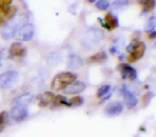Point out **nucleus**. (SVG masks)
<instances>
[{
    "instance_id": "1",
    "label": "nucleus",
    "mask_w": 156,
    "mask_h": 137,
    "mask_svg": "<svg viewBox=\"0 0 156 137\" xmlns=\"http://www.w3.org/2000/svg\"><path fill=\"white\" fill-rule=\"evenodd\" d=\"M29 17L25 13H20L16 15L13 19L9 20L7 24L3 26V29L1 31V36L5 40H9L13 37H15L16 32L19 31L20 27H22L24 24L28 22Z\"/></svg>"
},
{
    "instance_id": "2",
    "label": "nucleus",
    "mask_w": 156,
    "mask_h": 137,
    "mask_svg": "<svg viewBox=\"0 0 156 137\" xmlns=\"http://www.w3.org/2000/svg\"><path fill=\"white\" fill-rule=\"evenodd\" d=\"M77 76L71 72H62L54 77L51 83V88L54 91L63 90L67 86L75 81Z\"/></svg>"
},
{
    "instance_id": "3",
    "label": "nucleus",
    "mask_w": 156,
    "mask_h": 137,
    "mask_svg": "<svg viewBox=\"0 0 156 137\" xmlns=\"http://www.w3.org/2000/svg\"><path fill=\"white\" fill-rule=\"evenodd\" d=\"M20 79V75L17 71L9 70L0 75V88L7 89L14 87Z\"/></svg>"
},
{
    "instance_id": "4",
    "label": "nucleus",
    "mask_w": 156,
    "mask_h": 137,
    "mask_svg": "<svg viewBox=\"0 0 156 137\" xmlns=\"http://www.w3.org/2000/svg\"><path fill=\"white\" fill-rule=\"evenodd\" d=\"M34 33H35L34 26L30 23H26L19 29V31L15 34V38L21 41H28L33 38Z\"/></svg>"
},
{
    "instance_id": "5",
    "label": "nucleus",
    "mask_w": 156,
    "mask_h": 137,
    "mask_svg": "<svg viewBox=\"0 0 156 137\" xmlns=\"http://www.w3.org/2000/svg\"><path fill=\"white\" fill-rule=\"evenodd\" d=\"M118 69L119 70L121 74V78L123 79H129V80H135L137 78V71L134 68L128 64V63H121L118 66Z\"/></svg>"
},
{
    "instance_id": "6",
    "label": "nucleus",
    "mask_w": 156,
    "mask_h": 137,
    "mask_svg": "<svg viewBox=\"0 0 156 137\" xmlns=\"http://www.w3.org/2000/svg\"><path fill=\"white\" fill-rule=\"evenodd\" d=\"M28 115H29V111L26 106H13L10 112V116L12 120L16 122H20L24 121L28 117Z\"/></svg>"
},
{
    "instance_id": "7",
    "label": "nucleus",
    "mask_w": 156,
    "mask_h": 137,
    "mask_svg": "<svg viewBox=\"0 0 156 137\" xmlns=\"http://www.w3.org/2000/svg\"><path fill=\"white\" fill-rule=\"evenodd\" d=\"M145 50H146L145 43L142 41H138L133 51L129 53V56L128 57V61L129 63H134V62L139 61L143 56Z\"/></svg>"
},
{
    "instance_id": "8",
    "label": "nucleus",
    "mask_w": 156,
    "mask_h": 137,
    "mask_svg": "<svg viewBox=\"0 0 156 137\" xmlns=\"http://www.w3.org/2000/svg\"><path fill=\"white\" fill-rule=\"evenodd\" d=\"M124 110V105L120 101H113L107 105L105 109V113L108 116L113 117L121 114Z\"/></svg>"
},
{
    "instance_id": "9",
    "label": "nucleus",
    "mask_w": 156,
    "mask_h": 137,
    "mask_svg": "<svg viewBox=\"0 0 156 137\" xmlns=\"http://www.w3.org/2000/svg\"><path fill=\"white\" fill-rule=\"evenodd\" d=\"M104 32L99 29H90L85 33V40L87 42H98L104 39Z\"/></svg>"
},
{
    "instance_id": "10",
    "label": "nucleus",
    "mask_w": 156,
    "mask_h": 137,
    "mask_svg": "<svg viewBox=\"0 0 156 137\" xmlns=\"http://www.w3.org/2000/svg\"><path fill=\"white\" fill-rule=\"evenodd\" d=\"M87 86L83 81H73V83H71L69 86H67L63 91L65 94L67 95H74V94H79L81 92H83L86 89Z\"/></svg>"
},
{
    "instance_id": "11",
    "label": "nucleus",
    "mask_w": 156,
    "mask_h": 137,
    "mask_svg": "<svg viewBox=\"0 0 156 137\" xmlns=\"http://www.w3.org/2000/svg\"><path fill=\"white\" fill-rule=\"evenodd\" d=\"M121 93L124 97V102L126 107L129 110H131L133 108H135L138 104V99L135 97V95L133 93H131L130 91H129L125 87L121 88Z\"/></svg>"
},
{
    "instance_id": "12",
    "label": "nucleus",
    "mask_w": 156,
    "mask_h": 137,
    "mask_svg": "<svg viewBox=\"0 0 156 137\" xmlns=\"http://www.w3.org/2000/svg\"><path fill=\"white\" fill-rule=\"evenodd\" d=\"M8 53L11 58H21L26 54V48L20 42H14L10 45Z\"/></svg>"
},
{
    "instance_id": "13",
    "label": "nucleus",
    "mask_w": 156,
    "mask_h": 137,
    "mask_svg": "<svg viewBox=\"0 0 156 137\" xmlns=\"http://www.w3.org/2000/svg\"><path fill=\"white\" fill-rule=\"evenodd\" d=\"M101 23V25L107 29L108 31H111L113 29H116L119 27V20L117 19V17H115L114 15H112L111 13H108L106 16H105V19L104 20L99 19L98 20Z\"/></svg>"
},
{
    "instance_id": "14",
    "label": "nucleus",
    "mask_w": 156,
    "mask_h": 137,
    "mask_svg": "<svg viewBox=\"0 0 156 137\" xmlns=\"http://www.w3.org/2000/svg\"><path fill=\"white\" fill-rule=\"evenodd\" d=\"M54 98V95L51 91H46L41 93V95L38 96V105L40 108H45L47 107L50 103H51L52 99Z\"/></svg>"
},
{
    "instance_id": "15",
    "label": "nucleus",
    "mask_w": 156,
    "mask_h": 137,
    "mask_svg": "<svg viewBox=\"0 0 156 137\" xmlns=\"http://www.w3.org/2000/svg\"><path fill=\"white\" fill-rule=\"evenodd\" d=\"M32 99H33V96L30 93H26L14 99L12 101V105L13 106H27L32 101Z\"/></svg>"
},
{
    "instance_id": "16",
    "label": "nucleus",
    "mask_w": 156,
    "mask_h": 137,
    "mask_svg": "<svg viewBox=\"0 0 156 137\" xmlns=\"http://www.w3.org/2000/svg\"><path fill=\"white\" fill-rule=\"evenodd\" d=\"M84 64V62L80 56L76 54H71L67 61V66L71 69H79Z\"/></svg>"
},
{
    "instance_id": "17",
    "label": "nucleus",
    "mask_w": 156,
    "mask_h": 137,
    "mask_svg": "<svg viewBox=\"0 0 156 137\" xmlns=\"http://www.w3.org/2000/svg\"><path fill=\"white\" fill-rule=\"evenodd\" d=\"M62 106H67V107H70L69 105V101L68 99L62 96V95H57L53 98L52 101H51V108H59V107H62Z\"/></svg>"
},
{
    "instance_id": "18",
    "label": "nucleus",
    "mask_w": 156,
    "mask_h": 137,
    "mask_svg": "<svg viewBox=\"0 0 156 137\" xmlns=\"http://www.w3.org/2000/svg\"><path fill=\"white\" fill-rule=\"evenodd\" d=\"M108 59V55L105 52H98L92 56H90L88 59H87V62L88 63H104L106 60Z\"/></svg>"
},
{
    "instance_id": "19",
    "label": "nucleus",
    "mask_w": 156,
    "mask_h": 137,
    "mask_svg": "<svg viewBox=\"0 0 156 137\" xmlns=\"http://www.w3.org/2000/svg\"><path fill=\"white\" fill-rule=\"evenodd\" d=\"M2 13V15L4 16V18L6 20H10L11 19H13L16 15H17V12H18V9L17 7H14V6H9L8 8H6L5 9L1 10L0 11Z\"/></svg>"
},
{
    "instance_id": "20",
    "label": "nucleus",
    "mask_w": 156,
    "mask_h": 137,
    "mask_svg": "<svg viewBox=\"0 0 156 137\" xmlns=\"http://www.w3.org/2000/svg\"><path fill=\"white\" fill-rule=\"evenodd\" d=\"M139 4L145 12L152 10L156 6V0H139Z\"/></svg>"
},
{
    "instance_id": "21",
    "label": "nucleus",
    "mask_w": 156,
    "mask_h": 137,
    "mask_svg": "<svg viewBox=\"0 0 156 137\" xmlns=\"http://www.w3.org/2000/svg\"><path fill=\"white\" fill-rule=\"evenodd\" d=\"M61 62V55L56 52H51L48 54L47 56V63L51 66H54V65H57L59 63Z\"/></svg>"
},
{
    "instance_id": "22",
    "label": "nucleus",
    "mask_w": 156,
    "mask_h": 137,
    "mask_svg": "<svg viewBox=\"0 0 156 137\" xmlns=\"http://www.w3.org/2000/svg\"><path fill=\"white\" fill-rule=\"evenodd\" d=\"M156 27V18L155 17H151L145 23L144 26V31L145 32H151L154 31Z\"/></svg>"
},
{
    "instance_id": "23",
    "label": "nucleus",
    "mask_w": 156,
    "mask_h": 137,
    "mask_svg": "<svg viewBox=\"0 0 156 137\" xmlns=\"http://www.w3.org/2000/svg\"><path fill=\"white\" fill-rule=\"evenodd\" d=\"M9 122V113L6 111L0 112V132H2Z\"/></svg>"
},
{
    "instance_id": "24",
    "label": "nucleus",
    "mask_w": 156,
    "mask_h": 137,
    "mask_svg": "<svg viewBox=\"0 0 156 137\" xmlns=\"http://www.w3.org/2000/svg\"><path fill=\"white\" fill-rule=\"evenodd\" d=\"M68 101H69L70 107H79V106H82L84 104V99L82 97H79V96L73 97Z\"/></svg>"
},
{
    "instance_id": "25",
    "label": "nucleus",
    "mask_w": 156,
    "mask_h": 137,
    "mask_svg": "<svg viewBox=\"0 0 156 137\" xmlns=\"http://www.w3.org/2000/svg\"><path fill=\"white\" fill-rule=\"evenodd\" d=\"M110 91V86L109 85H104L102 87H100L97 92V97L98 99L104 98L105 96H107Z\"/></svg>"
},
{
    "instance_id": "26",
    "label": "nucleus",
    "mask_w": 156,
    "mask_h": 137,
    "mask_svg": "<svg viewBox=\"0 0 156 137\" xmlns=\"http://www.w3.org/2000/svg\"><path fill=\"white\" fill-rule=\"evenodd\" d=\"M128 4H129V0H115L111 5V8L113 9H119L128 6Z\"/></svg>"
},
{
    "instance_id": "27",
    "label": "nucleus",
    "mask_w": 156,
    "mask_h": 137,
    "mask_svg": "<svg viewBox=\"0 0 156 137\" xmlns=\"http://www.w3.org/2000/svg\"><path fill=\"white\" fill-rule=\"evenodd\" d=\"M96 7L99 10H106L109 8V2L108 0H98L96 4Z\"/></svg>"
},
{
    "instance_id": "28",
    "label": "nucleus",
    "mask_w": 156,
    "mask_h": 137,
    "mask_svg": "<svg viewBox=\"0 0 156 137\" xmlns=\"http://www.w3.org/2000/svg\"><path fill=\"white\" fill-rule=\"evenodd\" d=\"M12 3V0H0V11L9 7Z\"/></svg>"
},
{
    "instance_id": "29",
    "label": "nucleus",
    "mask_w": 156,
    "mask_h": 137,
    "mask_svg": "<svg viewBox=\"0 0 156 137\" xmlns=\"http://www.w3.org/2000/svg\"><path fill=\"white\" fill-rule=\"evenodd\" d=\"M137 42H138L137 41H131V43H130V44H129V45L127 47V49H126V50H127V52L130 53V52L133 51V49L135 48V46H136Z\"/></svg>"
},
{
    "instance_id": "30",
    "label": "nucleus",
    "mask_w": 156,
    "mask_h": 137,
    "mask_svg": "<svg viewBox=\"0 0 156 137\" xmlns=\"http://www.w3.org/2000/svg\"><path fill=\"white\" fill-rule=\"evenodd\" d=\"M148 38H149L150 40H154V39H156V31H151V32L149 33V35H148Z\"/></svg>"
},
{
    "instance_id": "31",
    "label": "nucleus",
    "mask_w": 156,
    "mask_h": 137,
    "mask_svg": "<svg viewBox=\"0 0 156 137\" xmlns=\"http://www.w3.org/2000/svg\"><path fill=\"white\" fill-rule=\"evenodd\" d=\"M5 21H6V19L4 18L2 13L0 12V27H2V26L5 25Z\"/></svg>"
},
{
    "instance_id": "32",
    "label": "nucleus",
    "mask_w": 156,
    "mask_h": 137,
    "mask_svg": "<svg viewBox=\"0 0 156 137\" xmlns=\"http://www.w3.org/2000/svg\"><path fill=\"white\" fill-rule=\"evenodd\" d=\"M116 52H117V48H116V47L110 48V52H111V53H115Z\"/></svg>"
},
{
    "instance_id": "33",
    "label": "nucleus",
    "mask_w": 156,
    "mask_h": 137,
    "mask_svg": "<svg viewBox=\"0 0 156 137\" xmlns=\"http://www.w3.org/2000/svg\"><path fill=\"white\" fill-rule=\"evenodd\" d=\"M88 1H89V3H95V2L98 1V0H88Z\"/></svg>"
},
{
    "instance_id": "34",
    "label": "nucleus",
    "mask_w": 156,
    "mask_h": 137,
    "mask_svg": "<svg viewBox=\"0 0 156 137\" xmlns=\"http://www.w3.org/2000/svg\"><path fill=\"white\" fill-rule=\"evenodd\" d=\"M154 49H156V41H155V43H154Z\"/></svg>"
},
{
    "instance_id": "35",
    "label": "nucleus",
    "mask_w": 156,
    "mask_h": 137,
    "mask_svg": "<svg viewBox=\"0 0 156 137\" xmlns=\"http://www.w3.org/2000/svg\"><path fill=\"white\" fill-rule=\"evenodd\" d=\"M0 66H1V59H0Z\"/></svg>"
}]
</instances>
